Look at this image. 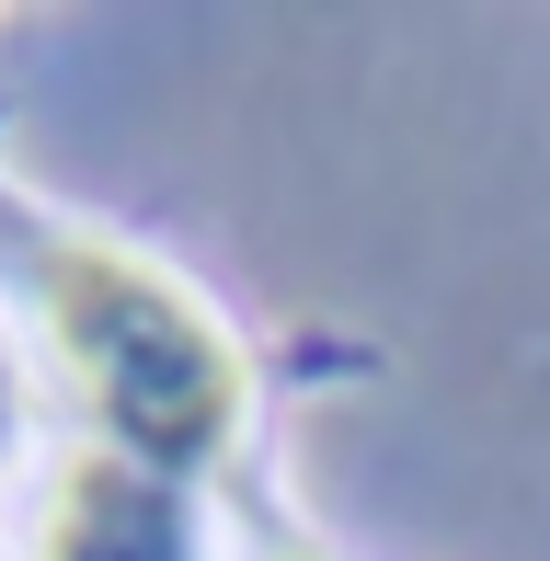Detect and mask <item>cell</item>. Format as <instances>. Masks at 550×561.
I'll return each mask as SVG.
<instances>
[{
	"label": "cell",
	"mask_w": 550,
	"mask_h": 561,
	"mask_svg": "<svg viewBox=\"0 0 550 561\" xmlns=\"http://www.w3.org/2000/svg\"><path fill=\"white\" fill-rule=\"evenodd\" d=\"M0 436H12V367H0Z\"/></svg>",
	"instance_id": "obj_3"
},
{
	"label": "cell",
	"mask_w": 550,
	"mask_h": 561,
	"mask_svg": "<svg viewBox=\"0 0 550 561\" xmlns=\"http://www.w3.org/2000/svg\"><path fill=\"white\" fill-rule=\"evenodd\" d=\"M35 287H46L69 378L92 390L104 436L127 447L138 470H161V481L207 470V458L241 436V355L172 275L127 264L115 241H46Z\"/></svg>",
	"instance_id": "obj_1"
},
{
	"label": "cell",
	"mask_w": 550,
	"mask_h": 561,
	"mask_svg": "<svg viewBox=\"0 0 550 561\" xmlns=\"http://www.w3.org/2000/svg\"><path fill=\"white\" fill-rule=\"evenodd\" d=\"M46 561H195L184 481L138 470L127 447H92L46 493Z\"/></svg>",
	"instance_id": "obj_2"
}]
</instances>
